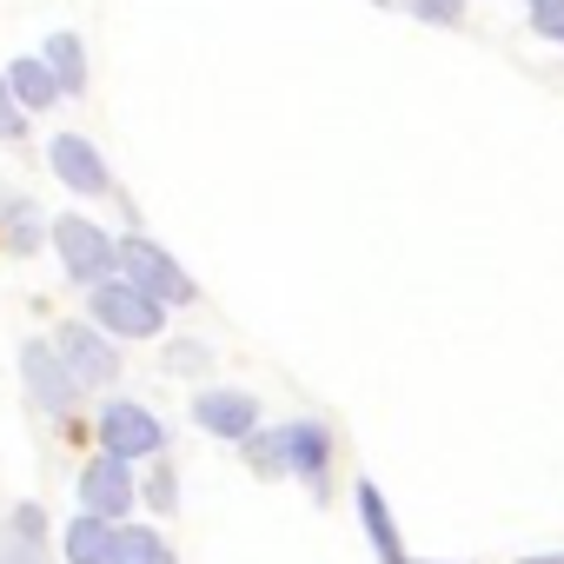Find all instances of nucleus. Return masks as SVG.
Returning <instances> with one entry per match:
<instances>
[{
	"mask_svg": "<svg viewBox=\"0 0 564 564\" xmlns=\"http://www.w3.org/2000/svg\"><path fill=\"white\" fill-rule=\"evenodd\" d=\"M405 14H419L432 28H465V0H405Z\"/></svg>",
	"mask_w": 564,
	"mask_h": 564,
	"instance_id": "nucleus-19",
	"label": "nucleus"
},
{
	"mask_svg": "<svg viewBox=\"0 0 564 564\" xmlns=\"http://www.w3.org/2000/svg\"><path fill=\"white\" fill-rule=\"evenodd\" d=\"M524 14H531V34L564 47V0H524Z\"/></svg>",
	"mask_w": 564,
	"mask_h": 564,
	"instance_id": "nucleus-18",
	"label": "nucleus"
},
{
	"mask_svg": "<svg viewBox=\"0 0 564 564\" xmlns=\"http://www.w3.org/2000/svg\"><path fill=\"white\" fill-rule=\"evenodd\" d=\"M54 346H61V359H67V372H74L80 386H113V379H120L113 333H100V326H87V319H67V326L54 333Z\"/></svg>",
	"mask_w": 564,
	"mask_h": 564,
	"instance_id": "nucleus-4",
	"label": "nucleus"
},
{
	"mask_svg": "<svg viewBox=\"0 0 564 564\" xmlns=\"http://www.w3.org/2000/svg\"><path fill=\"white\" fill-rule=\"evenodd\" d=\"M80 505L94 511V518H120V511H133V465L127 458H113V452H100L87 471H80Z\"/></svg>",
	"mask_w": 564,
	"mask_h": 564,
	"instance_id": "nucleus-8",
	"label": "nucleus"
},
{
	"mask_svg": "<svg viewBox=\"0 0 564 564\" xmlns=\"http://www.w3.org/2000/svg\"><path fill=\"white\" fill-rule=\"evenodd\" d=\"M54 246H61L67 279H80V286H107V279H120V239H107L87 213H61L54 219Z\"/></svg>",
	"mask_w": 564,
	"mask_h": 564,
	"instance_id": "nucleus-1",
	"label": "nucleus"
},
{
	"mask_svg": "<svg viewBox=\"0 0 564 564\" xmlns=\"http://www.w3.org/2000/svg\"><path fill=\"white\" fill-rule=\"evenodd\" d=\"M14 531H21L28 544H41V531H47V518H41V505H21V511H14Z\"/></svg>",
	"mask_w": 564,
	"mask_h": 564,
	"instance_id": "nucleus-23",
	"label": "nucleus"
},
{
	"mask_svg": "<svg viewBox=\"0 0 564 564\" xmlns=\"http://www.w3.org/2000/svg\"><path fill=\"white\" fill-rule=\"evenodd\" d=\"M405 564H419V557H405Z\"/></svg>",
	"mask_w": 564,
	"mask_h": 564,
	"instance_id": "nucleus-26",
	"label": "nucleus"
},
{
	"mask_svg": "<svg viewBox=\"0 0 564 564\" xmlns=\"http://www.w3.org/2000/svg\"><path fill=\"white\" fill-rule=\"evenodd\" d=\"M113 564H173V551H166L160 531H147V524H120V538H113Z\"/></svg>",
	"mask_w": 564,
	"mask_h": 564,
	"instance_id": "nucleus-16",
	"label": "nucleus"
},
{
	"mask_svg": "<svg viewBox=\"0 0 564 564\" xmlns=\"http://www.w3.org/2000/svg\"><path fill=\"white\" fill-rule=\"evenodd\" d=\"M193 419H199L213 438H239V445H246V438L259 432V399H252V392H199V399H193Z\"/></svg>",
	"mask_w": 564,
	"mask_h": 564,
	"instance_id": "nucleus-10",
	"label": "nucleus"
},
{
	"mask_svg": "<svg viewBox=\"0 0 564 564\" xmlns=\"http://www.w3.org/2000/svg\"><path fill=\"white\" fill-rule=\"evenodd\" d=\"M8 87H14V100H21L28 113H47L54 100H67V94H61V80H54V67H47L41 54L8 61Z\"/></svg>",
	"mask_w": 564,
	"mask_h": 564,
	"instance_id": "nucleus-11",
	"label": "nucleus"
},
{
	"mask_svg": "<svg viewBox=\"0 0 564 564\" xmlns=\"http://www.w3.org/2000/svg\"><path fill=\"white\" fill-rule=\"evenodd\" d=\"M87 313H94V326L113 333V339H160V319H166V306L147 300L140 286H127V279H107V286H94Z\"/></svg>",
	"mask_w": 564,
	"mask_h": 564,
	"instance_id": "nucleus-3",
	"label": "nucleus"
},
{
	"mask_svg": "<svg viewBox=\"0 0 564 564\" xmlns=\"http://www.w3.org/2000/svg\"><path fill=\"white\" fill-rule=\"evenodd\" d=\"M279 438H286V471H300L313 485V498H326V465H333V432L319 419H293L279 425Z\"/></svg>",
	"mask_w": 564,
	"mask_h": 564,
	"instance_id": "nucleus-9",
	"label": "nucleus"
},
{
	"mask_svg": "<svg viewBox=\"0 0 564 564\" xmlns=\"http://www.w3.org/2000/svg\"><path fill=\"white\" fill-rule=\"evenodd\" d=\"M160 445H166V432H160V419H153L147 405H127V399H120V405L100 412V452H113V458L133 465V458H153Z\"/></svg>",
	"mask_w": 564,
	"mask_h": 564,
	"instance_id": "nucleus-5",
	"label": "nucleus"
},
{
	"mask_svg": "<svg viewBox=\"0 0 564 564\" xmlns=\"http://www.w3.org/2000/svg\"><path fill=\"white\" fill-rule=\"evenodd\" d=\"M0 564H28V557H14V551H0Z\"/></svg>",
	"mask_w": 564,
	"mask_h": 564,
	"instance_id": "nucleus-24",
	"label": "nucleus"
},
{
	"mask_svg": "<svg viewBox=\"0 0 564 564\" xmlns=\"http://www.w3.org/2000/svg\"><path fill=\"white\" fill-rule=\"evenodd\" d=\"M524 564H564V557H524Z\"/></svg>",
	"mask_w": 564,
	"mask_h": 564,
	"instance_id": "nucleus-25",
	"label": "nucleus"
},
{
	"mask_svg": "<svg viewBox=\"0 0 564 564\" xmlns=\"http://www.w3.org/2000/svg\"><path fill=\"white\" fill-rule=\"evenodd\" d=\"M120 279L127 286H140L147 300H160V306H193L199 300V286H193V272H180L173 259H166V246H153V239H120Z\"/></svg>",
	"mask_w": 564,
	"mask_h": 564,
	"instance_id": "nucleus-2",
	"label": "nucleus"
},
{
	"mask_svg": "<svg viewBox=\"0 0 564 564\" xmlns=\"http://www.w3.org/2000/svg\"><path fill=\"white\" fill-rule=\"evenodd\" d=\"M21 379H28V392H34V405H41V412H54V419H61V412L74 405V392H80V379L67 372V359H61V346H34V339L21 346Z\"/></svg>",
	"mask_w": 564,
	"mask_h": 564,
	"instance_id": "nucleus-6",
	"label": "nucleus"
},
{
	"mask_svg": "<svg viewBox=\"0 0 564 564\" xmlns=\"http://www.w3.org/2000/svg\"><path fill=\"white\" fill-rule=\"evenodd\" d=\"M359 518H366V538H372V551H379V564H405V544H399V524H392V511H386V498H379V485H372V478L359 485Z\"/></svg>",
	"mask_w": 564,
	"mask_h": 564,
	"instance_id": "nucleus-12",
	"label": "nucleus"
},
{
	"mask_svg": "<svg viewBox=\"0 0 564 564\" xmlns=\"http://www.w3.org/2000/svg\"><path fill=\"white\" fill-rule=\"evenodd\" d=\"M21 133H28V107L14 100L8 74H0V140H21Z\"/></svg>",
	"mask_w": 564,
	"mask_h": 564,
	"instance_id": "nucleus-22",
	"label": "nucleus"
},
{
	"mask_svg": "<svg viewBox=\"0 0 564 564\" xmlns=\"http://www.w3.org/2000/svg\"><path fill=\"white\" fill-rule=\"evenodd\" d=\"M47 166L61 173V186H74V193H87V199L113 193V173H107V160L94 153V140H87V133H54Z\"/></svg>",
	"mask_w": 564,
	"mask_h": 564,
	"instance_id": "nucleus-7",
	"label": "nucleus"
},
{
	"mask_svg": "<svg viewBox=\"0 0 564 564\" xmlns=\"http://www.w3.org/2000/svg\"><path fill=\"white\" fill-rule=\"evenodd\" d=\"M206 366H213V352H206L199 339H173V346H166V372H193V379H199Z\"/></svg>",
	"mask_w": 564,
	"mask_h": 564,
	"instance_id": "nucleus-20",
	"label": "nucleus"
},
{
	"mask_svg": "<svg viewBox=\"0 0 564 564\" xmlns=\"http://www.w3.org/2000/svg\"><path fill=\"white\" fill-rule=\"evenodd\" d=\"M147 505H153V511H173V505H180V478H173V465H166V458L147 471Z\"/></svg>",
	"mask_w": 564,
	"mask_h": 564,
	"instance_id": "nucleus-21",
	"label": "nucleus"
},
{
	"mask_svg": "<svg viewBox=\"0 0 564 564\" xmlns=\"http://www.w3.org/2000/svg\"><path fill=\"white\" fill-rule=\"evenodd\" d=\"M246 465L259 478H286V438H279V432H252L246 438Z\"/></svg>",
	"mask_w": 564,
	"mask_h": 564,
	"instance_id": "nucleus-17",
	"label": "nucleus"
},
{
	"mask_svg": "<svg viewBox=\"0 0 564 564\" xmlns=\"http://www.w3.org/2000/svg\"><path fill=\"white\" fill-rule=\"evenodd\" d=\"M113 538H120V524L80 511V518L67 524V564H113Z\"/></svg>",
	"mask_w": 564,
	"mask_h": 564,
	"instance_id": "nucleus-13",
	"label": "nucleus"
},
{
	"mask_svg": "<svg viewBox=\"0 0 564 564\" xmlns=\"http://www.w3.org/2000/svg\"><path fill=\"white\" fill-rule=\"evenodd\" d=\"M0 232H8V252H34L41 239V213L21 193H0Z\"/></svg>",
	"mask_w": 564,
	"mask_h": 564,
	"instance_id": "nucleus-15",
	"label": "nucleus"
},
{
	"mask_svg": "<svg viewBox=\"0 0 564 564\" xmlns=\"http://www.w3.org/2000/svg\"><path fill=\"white\" fill-rule=\"evenodd\" d=\"M41 61L54 67V80H61V94H87V47H80V34H47V47H41Z\"/></svg>",
	"mask_w": 564,
	"mask_h": 564,
	"instance_id": "nucleus-14",
	"label": "nucleus"
}]
</instances>
